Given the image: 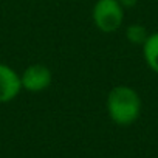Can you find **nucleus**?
Returning <instances> with one entry per match:
<instances>
[{"label":"nucleus","instance_id":"nucleus-1","mask_svg":"<svg viewBox=\"0 0 158 158\" xmlns=\"http://www.w3.org/2000/svg\"><path fill=\"white\" fill-rule=\"evenodd\" d=\"M141 98L138 92L129 85L113 87L106 99V109L109 118L121 127L132 126L141 115Z\"/></svg>","mask_w":158,"mask_h":158},{"label":"nucleus","instance_id":"nucleus-6","mask_svg":"<svg viewBox=\"0 0 158 158\" xmlns=\"http://www.w3.org/2000/svg\"><path fill=\"white\" fill-rule=\"evenodd\" d=\"M126 34H127L129 42H132V44H135V45H143V44L146 42L147 36H149V33L146 31V28H144L143 25H138V23L130 25V27L127 28Z\"/></svg>","mask_w":158,"mask_h":158},{"label":"nucleus","instance_id":"nucleus-2","mask_svg":"<svg viewBox=\"0 0 158 158\" xmlns=\"http://www.w3.org/2000/svg\"><path fill=\"white\" fill-rule=\"evenodd\" d=\"M95 27L102 33H115L123 27L124 8L119 0H98L92 11Z\"/></svg>","mask_w":158,"mask_h":158},{"label":"nucleus","instance_id":"nucleus-7","mask_svg":"<svg viewBox=\"0 0 158 158\" xmlns=\"http://www.w3.org/2000/svg\"><path fill=\"white\" fill-rule=\"evenodd\" d=\"M119 3H121L123 8L126 10V8H132V6H135V5L138 3V0H119Z\"/></svg>","mask_w":158,"mask_h":158},{"label":"nucleus","instance_id":"nucleus-5","mask_svg":"<svg viewBox=\"0 0 158 158\" xmlns=\"http://www.w3.org/2000/svg\"><path fill=\"white\" fill-rule=\"evenodd\" d=\"M143 47V57L147 67L158 74V31L150 33Z\"/></svg>","mask_w":158,"mask_h":158},{"label":"nucleus","instance_id":"nucleus-3","mask_svg":"<svg viewBox=\"0 0 158 158\" xmlns=\"http://www.w3.org/2000/svg\"><path fill=\"white\" fill-rule=\"evenodd\" d=\"M51 81H53V73L44 64H31L20 74L22 90L31 93H39L47 90L51 85Z\"/></svg>","mask_w":158,"mask_h":158},{"label":"nucleus","instance_id":"nucleus-4","mask_svg":"<svg viewBox=\"0 0 158 158\" xmlns=\"http://www.w3.org/2000/svg\"><path fill=\"white\" fill-rule=\"evenodd\" d=\"M22 90L20 74L6 64L0 62V104L14 101Z\"/></svg>","mask_w":158,"mask_h":158}]
</instances>
